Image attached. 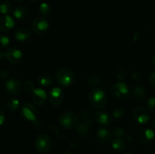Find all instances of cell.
<instances>
[{
  "instance_id": "1",
  "label": "cell",
  "mask_w": 155,
  "mask_h": 154,
  "mask_svg": "<svg viewBox=\"0 0 155 154\" xmlns=\"http://www.w3.org/2000/svg\"><path fill=\"white\" fill-rule=\"evenodd\" d=\"M107 94L101 88L93 89L89 95V104L96 109H102L107 104Z\"/></svg>"
},
{
  "instance_id": "2",
  "label": "cell",
  "mask_w": 155,
  "mask_h": 154,
  "mask_svg": "<svg viewBox=\"0 0 155 154\" xmlns=\"http://www.w3.org/2000/svg\"><path fill=\"white\" fill-rule=\"evenodd\" d=\"M58 123L65 129H73L79 124V117L72 111L64 112L59 116Z\"/></svg>"
},
{
  "instance_id": "3",
  "label": "cell",
  "mask_w": 155,
  "mask_h": 154,
  "mask_svg": "<svg viewBox=\"0 0 155 154\" xmlns=\"http://www.w3.org/2000/svg\"><path fill=\"white\" fill-rule=\"evenodd\" d=\"M55 78L61 85L69 86L74 81V71L71 68L64 66L57 71L55 74Z\"/></svg>"
},
{
  "instance_id": "4",
  "label": "cell",
  "mask_w": 155,
  "mask_h": 154,
  "mask_svg": "<svg viewBox=\"0 0 155 154\" xmlns=\"http://www.w3.org/2000/svg\"><path fill=\"white\" fill-rule=\"evenodd\" d=\"M36 149L42 153L49 152L52 146V140L46 134H40L36 137L34 141Z\"/></svg>"
},
{
  "instance_id": "5",
  "label": "cell",
  "mask_w": 155,
  "mask_h": 154,
  "mask_svg": "<svg viewBox=\"0 0 155 154\" xmlns=\"http://www.w3.org/2000/svg\"><path fill=\"white\" fill-rule=\"evenodd\" d=\"M132 116L134 122L139 125H144V124L148 123L151 119L149 112L147 109L142 106H138L135 107L132 113Z\"/></svg>"
},
{
  "instance_id": "6",
  "label": "cell",
  "mask_w": 155,
  "mask_h": 154,
  "mask_svg": "<svg viewBox=\"0 0 155 154\" xmlns=\"http://www.w3.org/2000/svg\"><path fill=\"white\" fill-rule=\"evenodd\" d=\"M112 96L117 100H124L127 98L130 94V90L126 83L123 82L115 83L110 88Z\"/></svg>"
},
{
  "instance_id": "7",
  "label": "cell",
  "mask_w": 155,
  "mask_h": 154,
  "mask_svg": "<svg viewBox=\"0 0 155 154\" xmlns=\"http://www.w3.org/2000/svg\"><path fill=\"white\" fill-rule=\"evenodd\" d=\"M49 27L48 19L44 17H38L33 20L32 24V29L33 32L37 35H41L45 33Z\"/></svg>"
},
{
  "instance_id": "8",
  "label": "cell",
  "mask_w": 155,
  "mask_h": 154,
  "mask_svg": "<svg viewBox=\"0 0 155 154\" xmlns=\"http://www.w3.org/2000/svg\"><path fill=\"white\" fill-rule=\"evenodd\" d=\"M38 114V110L34 104L31 103H26L24 104L21 110V115L26 120L33 122L36 119Z\"/></svg>"
},
{
  "instance_id": "9",
  "label": "cell",
  "mask_w": 155,
  "mask_h": 154,
  "mask_svg": "<svg viewBox=\"0 0 155 154\" xmlns=\"http://www.w3.org/2000/svg\"><path fill=\"white\" fill-rule=\"evenodd\" d=\"M5 57L12 64H18L23 60V54L19 49L10 48L5 53Z\"/></svg>"
},
{
  "instance_id": "10",
  "label": "cell",
  "mask_w": 155,
  "mask_h": 154,
  "mask_svg": "<svg viewBox=\"0 0 155 154\" xmlns=\"http://www.w3.org/2000/svg\"><path fill=\"white\" fill-rule=\"evenodd\" d=\"M154 137V132L150 128H142L137 134V139L142 145H148L151 143Z\"/></svg>"
},
{
  "instance_id": "11",
  "label": "cell",
  "mask_w": 155,
  "mask_h": 154,
  "mask_svg": "<svg viewBox=\"0 0 155 154\" xmlns=\"http://www.w3.org/2000/svg\"><path fill=\"white\" fill-rule=\"evenodd\" d=\"M95 120L97 123L102 126H108L113 122V116L110 113L104 110H100L95 115Z\"/></svg>"
},
{
  "instance_id": "12",
  "label": "cell",
  "mask_w": 155,
  "mask_h": 154,
  "mask_svg": "<svg viewBox=\"0 0 155 154\" xmlns=\"http://www.w3.org/2000/svg\"><path fill=\"white\" fill-rule=\"evenodd\" d=\"M5 90L8 95H16L21 91L22 85L21 82L17 79H11L5 83Z\"/></svg>"
},
{
  "instance_id": "13",
  "label": "cell",
  "mask_w": 155,
  "mask_h": 154,
  "mask_svg": "<svg viewBox=\"0 0 155 154\" xmlns=\"http://www.w3.org/2000/svg\"><path fill=\"white\" fill-rule=\"evenodd\" d=\"M64 99V93L58 87H54L48 93V100L52 105L58 106L61 104Z\"/></svg>"
},
{
  "instance_id": "14",
  "label": "cell",
  "mask_w": 155,
  "mask_h": 154,
  "mask_svg": "<svg viewBox=\"0 0 155 154\" xmlns=\"http://www.w3.org/2000/svg\"><path fill=\"white\" fill-rule=\"evenodd\" d=\"M15 27V21L12 17L8 15L0 17V32L7 33L12 30Z\"/></svg>"
},
{
  "instance_id": "15",
  "label": "cell",
  "mask_w": 155,
  "mask_h": 154,
  "mask_svg": "<svg viewBox=\"0 0 155 154\" xmlns=\"http://www.w3.org/2000/svg\"><path fill=\"white\" fill-rule=\"evenodd\" d=\"M32 99L33 103L36 105H43L47 99L46 92L42 88H34L33 91Z\"/></svg>"
},
{
  "instance_id": "16",
  "label": "cell",
  "mask_w": 155,
  "mask_h": 154,
  "mask_svg": "<svg viewBox=\"0 0 155 154\" xmlns=\"http://www.w3.org/2000/svg\"><path fill=\"white\" fill-rule=\"evenodd\" d=\"M132 97L135 101L138 102H142L146 99L147 91L145 88L142 86L136 85L132 91Z\"/></svg>"
},
{
  "instance_id": "17",
  "label": "cell",
  "mask_w": 155,
  "mask_h": 154,
  "mask_svg": "<svg viewBox=\"0 0 155 154\" xmlns=\"http://www.w3.org/2000/svg\"><path fill=\"white\" fill-rule=\"evenodd\" d=\"M111 135V132L107 128H99L97 131L96 139L98 143L104 144V143H107L110 141Z\"/></svg>"
},
{
  "instance_id": "18",
  "label": "cell",
  "mask_w": 155,
  "mask_h": 154,
  "mask_svg": "<svg viewBox=\"0 0 155 154\" xmlns=\"http://www.w3.org/2000/svg\"><path fill=\"white\" fill-rule=\"evenodd\" d=\"M30 37V32L25 27H20L15 32V39L18 42H26Z\"/></svg>"
},
{
  "instance_id": "19",
  "label": "cell",
  "mask_w": 155,
  "mask_h": 154,
  "mask_svg": "<svg viewBox=\"0 0 155 154\" xmlns=\"http://www.w3.org/2000/svg\"><path fill=\"white\" fill-rule=\"evenodd\" d=\"M92 125V123L83 122H81V123H79L77 125V126L76 127V128H77L78 134L81 137H86V136H87L89 134Z\"/></svg>"
},
{
  "instance_id": "20",
  "label": "cell",
  "mask_w": 155,
  "mask_h": 154,
  "mask_svg": "<svg viewBox=\"0 0 155 154\" xmlns=\"http://www.w3.org/2000/svg\"><path fill=\"white\" fill-rule=\"evenodd\" d=\"M29 10L24 5L17 7L14 11V16L18 20H24L28 16Z\"/></svg>"
},
{
  "instance_id": "21",
  "label": "cell",
  "mask_w": 155,
  "mask_h": 154,
  "mask_svg": "<svg viewBox=\"0 0 155 154\" xmlns=\"http://www.w3.org/2000/svg\"><path fill=\"white\" fill-rule=\"evenodd\" d=\"M111 146L112 148L115 151H117V152H121V151H123L125 149L126 143L122 139L116 137V138L113 139V140H112Z\"/></svg>"
},
{
  "instance_id": "22",
  "label": "cell",
  "mask_w": 155,
  "mask_h": 154,
  "mask_svg": "<svg viewBox=\"0 0 155 154\" xmlns=\"http://www.w3.org/2000/svg\"><path fill=\"white\" fill-rule=\"evenodd\" d=\"M37 82L40 85L46 87V86L50 85L52 83V78L48 74H42L39 75L37 79Z\"/></svg>"
},
{
  "instance_id": "23",
  "label": "cell",
  "mask_w": 155,
  "mask_h": 154,
  "mask_svg": "<svg viewBox=\"0 0 155 154\" xmlns=\"http://www.w3.org/2000/svg\"><path fill=\"white\" fill-rule=\"evenodd\" d=\"M7 107L11 111L15 112L18 110L20 107V102L18 99L16 98H12L8 99L7 102Z\"/></svg>"
},
{
  "instance_id": "24",
  "label": "cell",
  "mask_w": 155,
  "mask_h": 154,
  "mask_svg": "<svg viewBox=\"0 0 155 154\" xmlns=\"http://www.w3.org/2000/svg\"><path fill=\"white\" fill-rule=\"evenodd\" d=\"M39 11L43 16L48 15L50 12H51V6L49 5V4L46 2L41 3L39 7Z\"/></svg>"
},
{
  "instance_id": "25",
  "label": "cell",
  "mask_w": 155,
  "mask_h": 154,
  "mask_svg": "<svg viewBox=\"0 0 155 154\" xmlns=\"http://www.w3.org/2000/svg\"><path fill=\"white\" fill-rule=\"evenodd\" d=\"M12 11V6L8 2H4L0 5V12L3 14H8Z\"/></svg>"
},
{
  "instance_id": "26",
  "label": "cell",
  "mask_w": 155,
  "mask_h": 154,
  "mask_svg": "<svg viewBox=\"0 0 155 154\" xmlns=\"http://www.w3.org/2000/svg\"><path fill=\"white\" fill-rule=\"evenodd\" d=\"M124 113H125V110L120 107H115L113 110V116L116 119H120L124 116Z\"/></svg>"
},
{
  "instance_id": "27",
  "label": "cell",
  "mask_w": 155,
  "mask_h": 154,
  "mask_svg": "<svg viewBox=\"0 0 155 154\" xmlns=\"http://www.w3.org/2000/svg\"><path fill=\"white\" fill-rule=\"evenodd\" d=\"M10 43V39L4 34H0V48H4L8 46Z\"/></svg>"
},
{
  "instance_id": "28",
  "label": "cell",
  "mask_w": 155,
  "mask_h": 154,
  "mask_svg": "<svg viewBox=\"0 0 155 154\" xmlns=\"http://www.w3.org/2000/svg\"><path fill=\"white\" fill-rule=\"evenodd\" d=\"M127 76V71L123 67H118L116 70V78L118 80H123Z\"/></svg>"
},
{
  "instance_id": "29",
  "label": "cell",
  "mask_w": 155,
  "mask_h": 154,
  "mask_svg": "<svg viewBox=\"0 0 155 154\" xmlns=\"http://www.w3.org/2000/svg\"><path fill=\"white\" fill-rule=\"evenodd\" d=\"M101 79L100 77L97 75H92L89 77V83L91 85H97L101 83Z\"/></svg>"
},
{
  "instance_id": "30",
  "label": "cell",
  "mask_w": 155,
  "mask_h": 154,
  "mask_svg": "<svg viewBox=\"0 0 155 154\" xmlns=\"http://www.w3.org/2000/svg\"><path fill=\"white\" fill-rule=\"evenodd\" d=\"M113 134L117 138H121V137H124L126 134L125 130L121 128H116L113 130Z\"/></svg>"
},
{
  "instance_id": "31",
  "label": "cell",
  "mask_w": 155,
  "mask_h": 154,
  "mask_svg": "<svg viewBox=\"0 0 155 154\" xmlns=\"http://www.w3.org/2000/svg\"><path fill=\"white\" fill-rule=\"evenodd\" d=\"M154 102L155 99L154 97H151L147 101V107L149 111L152 113H154Z\"/></svg>"
},
{
  "instance_id": "32",
  "label": "cell",
  "mask_w": 155,
  "mask_h": 154,
  "mask_svg": "<svg viewBox=\"0 0 155 154\" xmlns=\"http://www.w3.org/2000/svg\"><path fill=\"white\" fill-rule=\"evenodd\" d=\"M24 88L26 91H33L35 88V85L33 82L31 81H26L24 83Z\"/></svg>"
},
{
  "instance_id": "33",
  "label": "cell",
  "mask_w": 155,
  "mask_h": 154,
  "mask_svg": "<svg viewBox=\"0 0 155 154\" xmlns=\"http://www.w3.org/2000/svg\"><path fill=\"white\" fill-rule=\"evenodd\" d=\"M10 73L8 70H1L0 71V79L5 80L9 78Z\"/></svg>"
},
{
  "instance_id": "34",
  "label": "cell",
  "mask_w": 155,
  "mask_h": 154,
  "mask_svg": "<svg viewBox=\"0 0 155 154\" xmlns=\"http://www.w3.org/2000/svg\"><path fill=\"white\" fill-rule=\"evenodd\" d=\"M148 81H149L150 84L154 87L155 85V72L153 71L151 74L149 75V77H148Z\"/></svg>"
},
{
  "instance_id": "35",
  "label": "cell",
  "mask_w": 155,
  "mask_h": 154,
  "mask_svg": "<svg viewBox=\"0 0 155 154\" xmlns=\"http://www.w3.org/2000/svg\"><path fill=\"white\" fill-rule=\"evenodd\" d=\"M5 113L1 108H0V126L3 125L5 122Z\"/></svg>"
},
{
  "instance_id": "36",
  "label": "cell",
  "mask_w": 155,
  "mask_h": 154,
  "mask_svg": "<svg viewBox=\"0 0 155 154\" xmlns=\"http://www.w3.org/2000/svg\"><path fill=\"white\" fill-rule=\"evenodd\" d=\"M132 76H133V78L134 79H139L141 77V75L140 73L139 72V71H133V73H132Z\"/></svg>"
},
{
  "instance_id": "37",
  "label": "cell",
  "mask_w": 155,
  "mask_h": 154,
  "mask_svg": "<svg viewBox=\"0 0 155 154\" xmlns=\"http://www.w3.org/2000/svg\"><path fill=\"white\" fill-rule=\"evenodd\" d=\"M148 154H155V147L154 145H152V146L150 147L149 150H148Z\"/></svg>"
},
{
  "instance_id": "38",
  "label": "cell",
  "mask_w": 155,
  "mask_h": 154,
  "mask_svg": "<svg viewBox=\"0 0 155 154\" xmlns=\"http://www.w3.org/2000/svg\"><path fill=\"white\" fill-rule=\"evenodd\" d=\"M5 57V53L2 52V51H0V60H2L3 58Z\"/></svg>"
},
{
  "instance_id": "39",
  "label": "cell",
  "mask_w": 155,
  "mask_h": 154,
  "mask_svg": "<svg viewBox=\"0 0 155 154\" xmlns=\"http://www.w3.org/2000/svg\"><path fill=\"white\" fill-rule=\"evenodd\" d=\"M61 154H74L73 152H71V151H64V152H62Z\"/></svg>"
},
{
  "instance_id": "40",
  "label": "cell",
  "mask_w": 155,
  "mask_h": 154,
  "mask_svg": "<svg viewBox=\"0 0 155 154\" xmlns=\"http://www.w3.org/2000/svg\"><path fill=\"white\" fill-rule=\"evenodd\" d=\"M15 1L18 2H21V1H22V0H15Z\"/></svg>"
},
{
  "instance_id": "41",
  "label": "cell",
  "mask_w": 155,
  "mask_h": 154,
  "mask_svg": "<svg viewBox=\"0 0 155 154\" xmlns=\"http://www.w3.org/2000/svg\"><path fill=\"white\" fill-rule=\"evenodd\" d=\"M31 1H36V0H31Z\"/></svg>"
},
{
  "instance_id": "42",
  "label": "cell",
  "mask_w": 155,
  "mask_h": 154,
  "mask_svg": "<svg viewBox=\"0 0 155 154\" xmlns=\"http://www.w3.org/2000/svg\"><path fill=\"white\" fill-rule=\"evenodd\" d=\"M125 154H132V153H125Z\"/></svg>"
}]
</instances>
